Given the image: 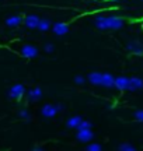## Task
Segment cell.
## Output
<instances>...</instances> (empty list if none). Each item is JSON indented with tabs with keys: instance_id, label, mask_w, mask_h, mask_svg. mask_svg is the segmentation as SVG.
<instances>
[{
	"instance_id": "1",
	"label": "cell",
	"mask_w": 143,
	"mask_h": 151,
	"mask_svg": "<svg viewBox=\"0 0 143 151\" xmlns=\"http://www.w3.org/2000/svg\"><path fill=\"white\" fill-rule=\"evenodd\" d=\"M94 25L100 31H116L125 25V20L119 16H97Z\"/></svg>"
},
{
	"instance_id": "2",
	"label": "cell",
	"mask_w": 143,
	"mask_h": 151,
	"mask_svg": "<svg viewBox=\"0 0 143 151\" xmlns=\"http://www.w3.org/2000/svg\"><path fill=\"white\" fill-rule=\"evenodd\" d=\"M24 94H25V87L22 86V84H14V86H11V88L7 92L9 98L10 99H16V101H20L24 97Z\"/></svg>"
},
{
	"instance_id": "3",
	"label": "cell",
	"mask_w": 143,
	"mask_h": 151,
	"mask_svg": "<svg viewBox=\"0 0 143 151\" xmlns=\"http://www.w3.org/2000/svg\"><path fill=\"white\" fill-rule=\"evenodd\" d=\"M58 112H61V109L58 106V104H45L44 106L41 108V115L44 116V118H53Z\"/></svg>"
},
{
	"instance_id": "4",
	"label": "cell",
	"mask_w": 143,
	"mask_h": 151,
	"mask_svg": "<svg viewBox=\"0 0 143 151\" xmlns=\"http://www.w3.org/2000/svg\"><path fill=\"white\" fill-rule=\"evenodd\" d=\"M126 50L129 53L136 55V56H142L143 55V45L136 39H131L126 43Z\"/></svg>"
},
{
	"instance_id": "5",
	"label": "cell",
	"mask_w": 143,
	"mask_h": 151,
	"mask_svg": "<svg viewBox=\"0 0 143 151\" xmlns=\"http://www.w3.org/2000/svg\"><path fill=\"white\" fill-rule=\"evenodd\" d=\"M20 53L25 59H34V58L38 56L39 52H38V48L34 46V45H24L21 48V50H20Z\"/></svg>"
},
{
	"instance_id": "6",
	"label": "cell",
	"mask_w": 143,
	"mask_h": 151,
	"mask_svg": "<svg viewBox=\"0 0 143 151\" xmlns=\"http://www.w3.org/2000/svg\"><path fill=\"white\" fill-rule=\"evenodd\" d=\"M76 139L80 143H88L94 139V133L91 132V129H77Z\"/></svg>"
},
{
	"instance_id": "7",
	"label": "cell",
	"mask_w": 143,
	"mask_h": 151,
	"mask_svg": "<svg viewBox=\"0 0 143 151\" xmlns=\"http://www.w3.org/2000/svg\"><path fill=\"white\" fill-rule=\"evenodd\" d=\"M114 88H116L118 91H129V77H125V76L115 77Z\"/></svg>"
},
{
	"instance_id": "8",
	"label": "cell",
	"mask_w": 143,
	"mask_h": 151,
	"mask_svg": "<svg viewBox=\"0 0 143 151\" xmlns=\"http://www.w3.org/2000/svg\"><path fill=\"white\" fill-rule=\"evenodd\" d=\"M42 88L41 87H34L31 90H28L27 91V99L30 102H37L39 101L41 98H42Z\"/></svg>"
},
{
	"instance_id": "9",
	"label": "cell",
	"mask_w": 143,
	"mask_h": 151,
	"mask_svg": "<svg viewBox=\"0 0 143 151\" xmlns=\"http://www.w3.org/2000/svg\"><path fill=\"white\" fill-rule=\"evenodd\" d=\"M39 18L38 16H35V14H28V16L24 17V24H25V27L30 28V29H35V28H38V24H39Z\"/></svg>"
},
{
	"instance_id": "10",
	"label": "cell",
	"mask_w": 143,
	"mask_h": 151,
	"mask_svg": "<svg viewBox=\"0 0 143 151\" xmlns=\"http://www.w3.org/2000/svg\"><path fill=\"white\" fill-rule=\"evenodd\" d=\"M52 31H53L55 35L62 37V35L69 32V24H66V22H55L53 27H52Z\"/></svg>"
},
{
	"instance_id": "11",
	"label": "cell",
	"mask_w": 143,
	"mask_h": 151,
	"mask_svg": "<svg viewBox=\"0 0 143 151\" xmlns=\"http://www.w3.org/2000/svg\"><path fill=\"white\" fill-rule=\"evenodd\" d=\"M21 22H24V17H21L20 14H16V16H10L6 18V25L10 28L18 27Z\"/></svg>"
},
{
	"instance_id": "12",
	"label": "cell",
	"mask_w": 143,
	"mask_h": 151,
	"mask_svg": "<svg viewBox=\"0 0 143 151\" xmlns=\"http://www.w3.org/2000/svg\"><path fill=\"white\" fill-rule=\"evenodd\" d=\"M143 88V80L139 77H131L129 78V91H139Z\"/></svg>"
},
{
	"instance_id": "13",
	"label": "cell",
	"mask_w": 143,
	"mask_h": 151,
	"mask_svg": "<svg viewBox=\"0 0 143 151\" xmlns=\"http://www.w3.org/2000/svg\"><path fill=\"white\" fill-rule=\"evenodd\" d=\"M87 80H88V83L93 84V86H101V84H103V73L93 71V73L88 74Z\"/></svg>"
},
{
	"instance_id": "14",
	"label": "cell",
	"mask_w": 143,
	"mask_h": 151,
	"mask_svg": "<svg viewBox=\"0 0 143 151\" xmlns=\"http://www.w3.org/2000/svg\"><path fill=\"white\" fill-rule=\"evenodd\" d=\"M103 87L105 88H114L115 86V77L111 73H103Z\"/></svg>"
},
{
	"instance_id": "15",
	"label": "cell",
	"mask_w": 143,
	"mask_h": 151,
	"mask_svg": "<svg viewBox=\"0 0 143 151\" xmlns=\"http://www.w3.org/2000/svg\"><path fill=\"white\" fill-rule=\"evenodd\" d=\"M82 120L83 118L82 116H72V118L67 119V122H66V126L69 127V129H77L79 126H80V123H82Z\"/></svg>"
},
{
	"instance_id": "16",
	"label": "cell",
	"mask_w": 143,
	"mask_h": 151,
	"mask_svg": "<svg viewBox=\"0 0 143 151\" xmlns=\"http://www.w3.org/2000/svg\"><path fill=\"white\" fill-rule=\"evenodd\" d=\"M51 25H52V24H51V20H48V18H41L37 29H39L41 32H45V31H48L51 28Z\"/></svg>"
},
{
	"instance_id": "17",
	"label": "cell",
	"mask_w": 143,
	"mask_h": 151,
	"mask_svg": "<svg viewBox=\"0 0 143 151\" xmlns=\"http://www.w3.org/2000/svg\"><path fill=\"white\" fill-rule=\"evenodd\" d=\"M18 116H20L22 120H25V122H30V120H31V115H30V112H28L27 108L20 109V111H18Z\"/></svg>"
},
{
	"instance_id": "18",
	"label": "cell",
	"mask_w": 143,
	"mask_h": 151,
	"mask_svg": "<svg viewBox=\"0 0 143 151\" xmlns=\"http://www.w3.org/2000/svg\"><path fill=\"white\" fill-rule=\"evenodd\" d=\"M118 150H122V151H133L135 150V146L129 144V143H122L118 146Z\"/></svg>"
},
{
	"instance_id": "19",
	"label": "cell",
	"mask_w": 143,
	"mask_h": 151,
	"mask_svg": "<svg viewBox=\"0 0 143 151\" xmlns=\"http://www.w3.org/2000/svg\"><path fill=\"white\" fill-rule=\"evenodd\" d=\"M88 151H100L103 147H101V144H97V143H91V144H87V147H86Z\"/></svg>"
},
{
	"instance_id": "20",
	"label": "cell",
	"mask_w": 143,
	"mask_h": 151,
	"mask_svg": "<svg viewBox=\"0 0 143 151\" xmlns=\"http://www.w3.org/2000/svg\"><path fill=\"white\" fill-rule=\"evenodd\" d=\"M44 50L46 53H53V52H55V45H53V43H45Z\"/></svg>"
},
{
	"instance_id": "21",
	"label": "cell",
	"mask_w": 143,
	"mask_h": 151,
	"mask_svg": "<svg viewBox=\"0 0 143 151\" xmlns=\"http://www.w3.org/2000/svg\"><path fill=\"white\" fill-rule=\"evenodd\" d=\"M77 129H91V122H88V120H86V119H83L80 126H79Z\"/></svg>"
},
{
	"instance_id": "22",
	"label": "cell",
	"mask_w": 143,
	"mask_h": 151,
	"mask_svg": "<svg viewBox=\"0 0 143 151\" xmlns=\"http://www.w3.org/2000/svg\"><path fill=\"white\" fill-rule=\"evenodd\" d=\"M135 120H138L140 123H143V109H139L135 112Z\"/></svg>"
},
{
	"instance_id": "23",
	"label": "cell",
	"mask_w": 143,
	"mask_h": 151,
	"mask_svg": "<svg viewBox=\"0 0 143 151\" xmlns=\"http://www.w3.org/2000/svg\"><path fill=\"white\" fill-rule=\"evenodd\" d=\"M73 81H74V83H76L77 86H83V84H84V83H86V78H84V77H83V76H76V77H74V78H73Z\"/></svg>"
},
{
	"instance_id": "24",
	"label": "cell",
	"mask_w": 143,
	"mask_h": 151,
	"mask_svg": "<svg viewBox=\"0 0 143 151\" xmlns=\"http://www.w3.org/2000/svg\"><path fill=\"white\" fill-rule=\"evenodd\" d=\"M32 150H37V151H41V150H44V147H41V146H34V147H32Z\"/></svg>"
},
{
	"instance_id": "25",
	"label": "cell",
	"mask_w": 143,
	"mask_h": 151,
	"mask_svg": "<svg viewBox=\"0 0 143 151\" xmlns=\"http://www.w3.org/2000/svg\"><path fill=\"white\" fill-rule=\"evenodd\" d=\"M107 1H110V3H115V1H119V0H107Z\"/></svg>"
},
{
	"instance_id": "26",
	"label": "cell",
	"mask_w": 143,
	"mask_h": 151,
	"mask_svg": "<svg viewBox=\"0 0 143 151\" xmlns=\"http://www.w3.org/2000/svg\"><path fill=\"white\" fill-rule=\"evenodd\" d=\"M140 25H142V29H143V20H142V21H140Z\"/></svg>"
},
{
	"instance_id": "27",
	"label": "cell",
	"mask_w": 143,
	"mask_h": 151,
	"mask_svg": "<svg viewBox=\"0 0 143 151\" xmlns=\"http://www.w3.org/2000/svg\"><path fill=\"white\" fill-rule=\"evenodd\" d=\"M142 1H143V0H142Z\"/></svg>"
}]
</instances>
